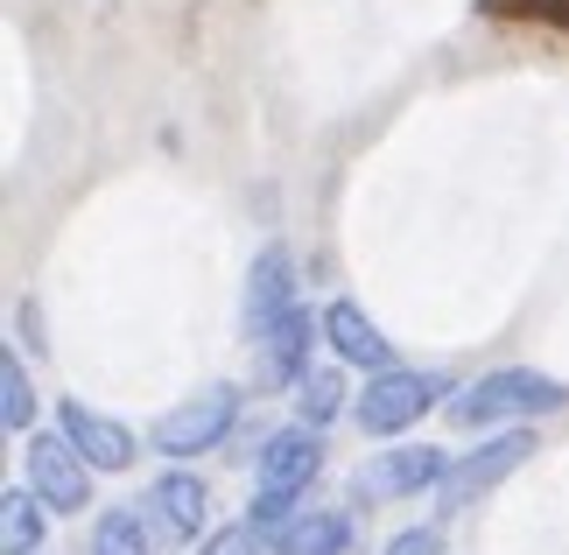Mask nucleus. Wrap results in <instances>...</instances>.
Instances as JSON below:
<instances>
[{"mask_svg":"<svg viewBox=\"0 0 569 555\" xmlns=\"http://www.w3.org/2000/svg\"><path fill=\"white\" fill-rule=\"evenodd\" d=\"M338 415H352V387H345L338 366H310L296 387V422H310V429H331Z\"/></svg>","mask_w":569,"mask_h":555,"instance_id":"15","label":"nucleus"},{"mask_svg":"<svg viewBox=\"0 0 569 555\" xmlns=\"http://www.w3.org/2000/svg\"><path fill=\"white\" fill-rule=\"evenodd\" d=\"M141 514H148V527H156L162 548H190L197 535H204V521H211V485L197 472H162L141 493Z\"/></svg>","mask_w":569,"mask_h":555,"instance_id":"7","label":"nucleus"},{"mask_svg":"<svg viewBox=\"0 0 569 555\" xmlns=\"http://www.w3.org/2000/svg\"><path fill=\"white\" fill-rule=\"evenodd\" d=\"M450 450L443 443H393V450H373V464L359 472V499H422L443 493L450 478Z\"/></svg>","mask_w":569,"mask_h":555,"instance_id":"6","label":"nucleus"},{"mask_svg":"<svg viewBox=\"0 0 569 555\" xmlns=\"http://www.w3.org/2000/svg\"><path fill=\"white\" fill-rule=\"evenodd\" d=\"M0 429L36 436V380H29V366H21V351L0 359Z\"/></svg>","mask_w":569,"mask_h":555,"instance_id":"17","label":"nucleus"},{"mask_svg":"<svg viewBox=\"0 0 569 555\" xmlns=\"http://www.w3.org/2000/svg\"><path fill=\"white\" fill-rule=\"evenodd\" d=\"M380 555H443V535H436V527H401Z\"/></svg>","mask_w":569,"mask_h":555,"instance_id":"20","label":"nucleus"},{"mask_svg":"<svg viewBox=\"0 0 569 555\" xmlns=\"http://www.w3.org/2000/svg\"><path fill=\"white\" fill-rule=\"evenodd\" d=\"M57 429L78 443V457L92 464V472H127V464H134V450H141L127 422L84 408V402H57Z\"/></svg>","mask_w":569,"mask_h":555,"instance_id":"9","label":"nucleus"},{"mask_svg":"<svg viewBox=\"0 0 569 555\" xmlns=\"http://www.w3.org/2000/svg\"><path fill=\"white\" fill-rule=\"evenodd\" d=\"M232 422H239V387L232 380H211V387H197L190 402H177L162 422H156V457H169V464H190V457H204V450H218V443L232 436Z\"/></svg>","mask_w":569,"mask_h":555,"instance_id":"3","label":"nucleus"},{"mask_svg":"<svg viewBox=\"0 0 569 555\" xmlns=\"http://www.w3.org/2000/svg\"><path fill=\"white\" fill-rule=\"evenodd\" d=\"M148 548H156V527L141 506H106L92 521V555H148Z\"/></svg>","mask_w":569,"mask_h":555,"instance_id":"16","label":"nucleus"},{"mask_svg":"<svg viewBox=\"0 0 569 555\" xmlns=\"http://www.w3.org/2000/svg\"><path fill=\"white\" fill-rule=\"evenodd\" d=\"M562 408H569V387L535 366H499L486 380H471L465 394H450L457 429H528V422L562 415Z\"/></svg>","mask_w":569,"mask_h":555,"instance_id":"1","label":"nucleus"},{"mask_svg":"<svg viewBox=\"0 0 569 555\" xmlns=\"http://www.w3.org/2000/svg\"><path fill=\"white\" fill-rule=\"evenodd\" d=\"M289 309H296V260H289V247H260L247 268V338H260Z\"/></svg>","mask_w":569,"mask_h":555,"instance_id":"12","label":"nucleus"},{"mask_svg":"<svg viewBox=\"0 0 569 555\" xmlns=\"http://www.w3.org/2000/svg\"><path fill=\"white\" fill-rule=\"evenodd\" d=\"M296 514H302V493H281V485H260V493H253V506H247V527H253L260 542H274V535H281V527H289Z\"/></svg>","mask_w":569,"mask_h":555,"instance_id":"18","label":"nucleus"},{"mask_svg":"<svg viewBox=\"0 0 569 555\" xmlns=\"http://www.w3.org/2000/svg\"><path fill=\"white\" fill-rule=\"evenodd\" d=\"M528 457H535V429H499V436H486L478 450H465V457L450 464L443 493H436V499H443V514H465V506H478L499 478H513Z\"/></svg>","mask_w":569,"mask_h":555,"instance_id":"5","label":"nucleus"},{"mask_svg":"<svg viewBox=\"0 0 569 555\" xmlns=\"http://www.w3.org/2000/svg\"><path fill=\"white\" fill-rule=\"evenodd\" d=\"M268 548L274 555H352V521H345L338 506H302Z\"/></svg>","mask_w":569,"mask_h":555,"instance_id":"13","label":"nucleus"},{"mask_svg":"<svg viewBox=\"0 0 569 555\" xmlns=\"http://www.w3.org/2000/svg\"><path fill=\"white\" fill-rule=\"evenodd\" d=\"M317 338H323V317H310L302 303H296L281 324L260 330V338H253V345H260V387H302Z\"/></svg>","mask_w":569,"mask_h":555,"instance_id":"8","label":"nucleus"},{"mask_svg":"<svg viewBox=\"0 0 569 555\" xmlns=\"http://www.w3.org/2000/svg\"><path fill=\"white\" fill-rule=\"evenodd\" d=\"M450 394L443 373H415V366H387V373H366V394L352 402V422L373 443H393V436H408L415 422H422L436 402Z\"/></svg>","mask_w":569,"mask_h":555,"instance_id":"2","label":"nucleus"},{"mask_svg":"<svg viewBox=\"0 0 569 555\" xmlns=\"http://www.w3.org/2000/svg\"><path fill=\"white\" fill-rule=\"evenodd\" d=\"M323 472V429L310 422H289L260 443V485H281V493H310Z\"/></svg>","mask_w":569,"mask_h":555,"instance_id":"10","label":"nucleus"},{"mask_svg":"<svg viewBox=\"0 0 569 555\" xmlns=\"http://www.w3.org/2000/svg\"><path fill=\"white\" fill-rule=\"evenodd\" d=\"M260 548H268V542H260L247 521H232V527H211V535L197 542V555H260Z\"/></svg>","mask_w":569,"mask_h":555,"instance_id":"19","label":"nucleus"},{"mask_svg":"<svg viewBox=\"0 0 569 555\" xmlns=\"http://www.w3.org/2000/svg\"><path fill=\"white\" fill-rule=\"evenodd\" d=\"M29 493L50 506V514H84V506H92V464L78 457V443L63 436V429H36L29 436Z\"/></svg>","mask_w":569,"mask_h":555,"instance_id":"4","label":"nucleus"},{"mask_svg":"<svg viewBox=\"0 0 569 555\" xmlns=\"http://www.w3.org/2000/svg\"><path fill=\"white\" fill-rule=\"evenodd\" d=\"M323 345H331L345 366H366V373H387L393 366V338L366 317L359 303H345V296L323 303Z\"/></svg>","mask_w":569,"mask_h":555,"instance_id":"11","label":"nucleus"},{"mask_svg":"<svg viewBox=\"0 0 569 555\" xmlns=\"http://www.w3.org/2000/svg\"><path fill=\"white\" fill-rule=\"evenodd\" d=\"M42 535H50V506L29 485H8L0 493V555H42Z\"/></svg>","mask_w":569,"mask_h":555,"instance_id":"14","label":"nucleus"}]
</instances>
